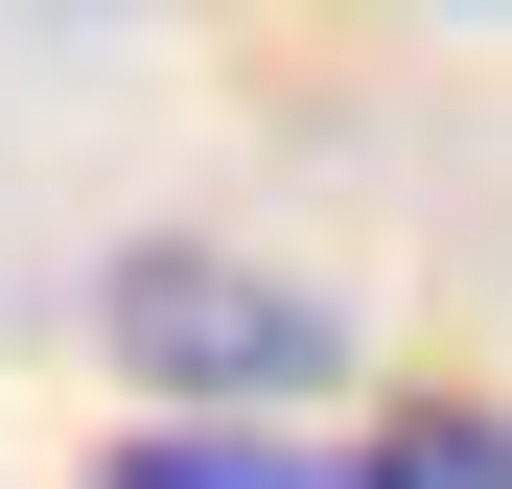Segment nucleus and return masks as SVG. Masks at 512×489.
<instances>
[{"mask_svg":"<svg viewBox=\"0 0 512 489\" xmlns=\"http://www.w3.org/2000/svg\"><path fill=\"white\" fill-rule=\"evenodd\" d=\"M94 326L163 396H210V420H303V396H326V303L256 280V257H210V233H140V257L94 280Z\"/></svg>","mask_w":512,"mask_h":489,"instance_id":"f257e3e1","label":"nucleus"},{"mask_svg":"<svg viewBox=\"0 0 512 489\" xmlns=\"http://www.w3.org/2000/svg\"><path fill=\"white\" fill-rule=\"evenodd\" d=\"M117 489H350V466H303L280 420H163V443H117Z\"/></svg>","mask_w":512,"mask_h":489,"instance_id":"f03ea898","label":"nucleus"},{"mask_svg":"<svg viewBox=\"0 0 512 489\" xmlns=\"http://www.w3.org/2000/svg\"><path fill=\"white\" fill-rule=\"evenodd\" d=\"M350 489H512V420H489V396H419V420H373Z\"/></svg>","mask_w":512,"mask_h":489,"instance_id":"7ed1b4c3","label":"nucleus"}]
</instances>
